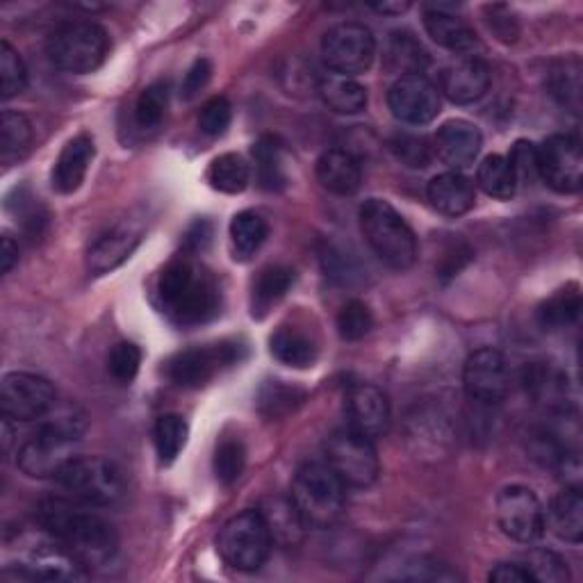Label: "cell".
<instances>
[{
	"label": "cell",
	"mask_w": 583,
	"mask_h": 583,
	"mask_svg": "<svg viewBox=\"0 0 583 583\" xmlns=\"http://www.w3.org/2000/svg\"><path fill=\"white\" fill-rule=\"evenodd\" d=\"M388 106L399 121L424 126L440 115V91L427 76H401L388 91Z\"/></svg>",
	"instance_id": "obj_17"
},
{
	"label": "cell",
	"mask_w": 583,
	"mask_h": 583,
	"mask_svg": "<svg viewBox=\"0 0 583 583\" xmlns=\"http://www.w3.org/2000/svg\"><path fill=\"white\" fill-rule=\"evenodd\" d=\"M94 153H96V147L89 134L83 132L74 137V140L62 149L53 166V176H51L53 190H57L60 194H74L87 176Z\"/></svg>",
	"instance_id": "obj_22"
},
{
	"label": "cell",
	"mask_w": 583,
	"mask_h": 583,
	"mask_svg": "<svg viewBox=\"0 0 583 583\" xmlns=\"http://www.w3.org/2000/svg\"><path fill=\"white\" fill-rule=\"evenodd\" d=\"M28 85V68L10 42H0V91L3 98L21 94Z\"/></svg>",
	"instance_id": "obj_44"
},
{
	"label": "cell",
	"mask_w": 583,
	"mask_h": 583,
	"mask_svg": "<svg viewBox=\"0 0 583 583\" xmlns=\"http://www.w3.org/2000/svg\"><path fill=\"white\" fill-rule=\"evenodd\" d=\"M245 463H247L245 444L235 438L222 440L217 454H215V474L224 486H233L237 478L242 476Z\"/></svg>",
	"instance_id": "obj_45"
},
{
	"label": "cell",
	"mask_w": 583,
	"mask_h": 583,
	"mask_svg": "<svg viewBox=\"0 0 583 583\" xmlns=\"http://www.w3.org/2000/svg\"><path fill=\"white\" fill-rule=\"evenodd\" d=\"M317 179L331 194L352 196L360 190L363 169L354 153L345 149H328L317 160Z\"/></svg>",
	"instance_id": "obj_23"
},
{
	"label": "cell",
	"mask_w": 583,
	"mask_h": 583,
	"mask_svg": "<svg viewBox=\"0 0 583 583\" xmlns=\"http://www.w3.org/2000/svg\"><path fill=\"white\" fill-rule=\"evenodd\" d=\"M550 520L552 531L565 542H581L583 538V497L579 488H565L559 493L550 506V512H544Z\"/></svg>",
	"instance_id": "obj_26"
},
{
	"label": "cell",
	"mask_w": 583,
	"mask_h": 583,
	"mask_svg": "<svg viewBox=\"0 0 583 583\" xmlns=\"http://www.w3.org/2000/svg\"><path fill=\"white\" fill-rule=\"evenodd\" d=\"M51 415L19 450V467L32 478H57L66 463L76 458V447L85 431V418L74 408H53Z\"/></svg>",
	"instance_id": "obj_3"
},
{
	"label": "cell",
	"mask_w": 583,
	"mask_h": 583,
	"mask_svg": "<svg viewBox=\"0 0 583 583\" xmlns=\"http://www.w3.org/2000/svg\"><path fill=\"white\" fill-rule=\"evenodd\" d=\"M273 547L271 529L260 510H242L228 520L217 538V550L222 559L242 572L260 570Z\"/></svg>",
	"instance_id": "obj_7"
},
{
	"label": "cell",
	"mask_w": 583,
	"mask_h": 583,
	"mask_svg": "<svg viewBox=\"0 0 583 583\" xmlns=\"http://www.w3.org/2000/svg\"><path fill=\"white\" fill-rule=\"evenodd\" d=\"M169 108V87L164 83L149 85L134 106V121L144 132L158 130L166 117Z\"/></svg>",
	"instance_id": "obj_40"
},
{
	"label": "cell",
	"mask_w": 583,
	"mask_h": 583,
	"mask_svg": "<svg viewBox=\"0 0 583 583\" xmlns=\"http://www.w3.org/2000/svg\"><path fill=\"white\" fill-rule=\"evenodd\" d=\"M522 565L527 568L531 579L540 581V583H563V581H570L568 563L559 554H554L550 550H533V552H529Z\"/></svg>",
	"instance_id": "obj_46"
},
{
	"label": "cell",
	"mask_w": 583,
	"mask_h": 583,
	"mask_svg": "<svg viewBox=\"0 0 583 583\" xmlns=\"http://www.w3.org/2000/svg\"><path fill=\"white\" fill-rule=\"evenodd\" d=\"M32 144V126L21 112L6 110L0 117V155L10 164L21 160Z\"/></svg>",
	"instance_id": "obj_36"
},
{
	"label": "cell",
	"mask_w": 583,
	"mask_h": 583,
	"mask_svg": "<svg viewBox=\"0 0 583 583\" xmlns=\"http://www.w3.org/2000/svg\"><path fill=\"white\" fill-rule=\"evenodd\" d=\"M440 89L452 102L469 106V102L484 98L490 89V68L484 60L465 57L444 68L440 76Z\"/></svg>",
	"instance_id": "obj_21"
},
{
	"label": "cell",
	"mask_w": 583,
	"mask_h": 583,
	"mask_svg": "<svg viewBox=\"0 0 583 583\" xmlns=\"http://www.w3.org/2000/svg\"><path fill=\"white\" fill-rule=\"evenodd\" d=\"M253 160L258 169V181L264 190L277 192L285 187V166H283V151L281 144L273 137H262L253 147Z\"/></svg>",
	"instance_id": "obj_37"
},
{
	"label": "cell",
	"mask_w": 583,
	"mask_h": 583,
	"mask_svg": "<svg viewBox=\"0 0 583 583\" xmlns=\"http://www.w3.org/2000/svg\"><path fill=\"white\" fill-rule=\"evenodd\" d=\"M262 516L271 529V536H273V542L281 540V542H299L301 536H303V520L299 518L296 508L292 506L290 499H271L262 510Z\"/></svg>",
	"instance_id": "obj_38"
},
{
	"label": "cell",
	"mask_w": 583,
	"mask_h": 583,
	"mask_svg": "<svg viewBox=\"0 0 583 583\" xmlns=\"http://www.w3.org/2000/svg\"><path fill=\"white\" fill-rule=\"evenodd\" d=\"M581 313V294L576 288H565L559 290L554 296L547 299L538 307V324L544 331H559L565 326H572L579 320Z\"/></svg>",
	"instance_id": "obj_34"
},
{
	"label": "cell",
	"mask_w": 583,
	"mask_h": 583,
	"mask_svg": "<svg viewBox=\"0 0 583 583\" xmlns=\"http://www.w3.org/2000/svg\"><path fill=\"white\" fill-rule=\"evenodd\" d=\"M245 354L247 349L233 339L217 342V345L210 347H194L171 358L166 365V374L181 388H203L222 369L242 363Z\"/></svg>",
	"instance_id": "obj_11"
},
{
	"label": "cell",
	"mask_w": 583,
	"mask_h": 583,
	"mask_svg": "<svg viewBox=\"0 0 583 583\" xmlns=\"http://www.w3.org/2000/svg\"><path fill=\"white\" fill-rule=\"evenodd\" d=\"M249 162L237 153H224L213 160L208 169V183L224 194H239L249 187Z\"/></svg>",
	"instance_id": "obj_33"
},
{
	"label": "cell",
	"mask_w": 583,
	"mask_h": 583,
	"mask_svg": "<svg viewBox=\"0 0 583 583\" xmlns=\"http://www.w3.org/2000/svg\"><path fill=\"white\" fill-rule=\"evenodd\" d=\"M512 174H516L518 183H531L538 179V147L533 142L520 140L516 147L510 149V155L506 158Z\"/></svg>",
	"instance_id": "obj_50"
},
{
	"label": "cell",
	"mask_w": 583,
	"mask_h": 583,
	"mask_svg": "<svg viewBox=\"0 0 583 583\" xmlns=\"http://www.w3.org/2000/svg\"><path fill=\"white\" fill-rule=\"evenodd\" d=\"M538 176L554 192L574 194L583 183V153L574 134H552L538 147Z\"/></svg>",
	"instance_id": "obj_13"
},
{
	"label": "cell",
	"mask_w": 583,
	"mask_h": 583,
	"mask_svg": "<svg viewBox=\"0 0 583 583\" xmlns=\"http://www.w3.org/2000/svg\"><path fill=\"white\" fill-rule=\"evenodd\" d=\"M294 285V271L283 264H269L264 267L258 279L253 281L251 292V307L253 317L267 315L273 305H277Z\"/></svg>",
	"instance_id": "obj_27"
},
{
	"label": "cell",
	"mask_w": 583,
	"mask_h": 583,
	"mask_svg": "<svg viewBox=\"0 0 583 583\" xmlns=\"http://www.w3.org/2000/svg\"><path fill=\"white\" fill-rule=\"evenodd\" d=\"M269 226L262 215L253 210L237 213L230 222V245L235 260H251L267 242Z\"/></svg>",
	"instance_id": "obj_31"
},
{
	"label": "cell",
	"mask_w": 583,
	"mask_h": 583,
	"mask_svg": "<svg viewBox=\"0 0 583 583\" xmlns=\"http://www.w3.org/2000/svg\"><path fill=\"white\" fill-rule=\"evenodd\" d=\"M210 242H213V226L208 222H196L185 235V247L194 253L208 249Z\"/></svg>",
	"instance_id": "obj_53"
},
{
	"label": "cell",
	"mask_w": 583,
	"mask_h": 583,
	"mask_svg": "<svg viewBox=\"0 0 583 583\" xmlns=\"http://www.w3.org/2000/svg\"><path fill=\"white\" fill-rule=\"evenodd\" d=\"M347 420L352 431L369 440L386 435L392 422V410L386 392L369 384L352 386L347 392Z\"/></svg>",
	"instance_id": "obj_18"
},
{
	"label": "cell",
	"mask_w": 583,
	"mask_h": 583,
	"mask_svg": "<svg viewBox=\"0 0 583 583\" xmlns=\"http://www.w3.org/2000/svg\"><path fill=\"white\" fill-rule=\"evenodd\" d=\"M376 40L365 23L345 21L333 25L322 40V57L331 74L360 76L371 66Z\"/></svg>",
	"instance_id": "obj_10"
},
{
	"label": "cell",
	"mask_w": 583,
	"mask_h": 583,
	"mask_svg": "<svg viewBox=\"0 0 583 583\" xmlns=\"http://www.w3.org/2000/svg\"><path fill=\"white\" fill-rule=\"evenodd\" d=\"M303 390L294 386H285L281 381H269L258 397V406L262 410V415L269 420H281L290 415L292 410L303 401Z\"/></svg>",
	"instance_id": "obj_41"
},
{
	"label": "cell",
	"mask_w": 583,
	"mask_h": 583,
	"mask_svg": "<svg viewBox=\"0 0 583 583\" xmlns=\"http://www.w3.org/2000/svg\"><path fill=\"white\" fill-rule=\"evenodd\" d=\"M522 384L527 395L540 403H561L568 395L563 374L550 363H529L522 371Z\"/></svg>",
	"instance_id": "obj_32"
},
{
	"label": "cell",
	"mask_w": 583,
	"mask_h": 583,
	"mask_svg": "<svg viewBox=\"0 0 583 583\" xmlns=\"http://www.w3.org/2000/svg\"><path fill=\"white\" fill-rule=\"evenodd\" d=\"M142 365V352L132 342H119L108 358V369L119 384H130Z\"/></svg>",
	"instance_id": "obj_48"
},
{
	"label": "cell",
	"mask_w": 583,
	"mask_h": 583,
	"mask_svg": "<svg viewBox=\"0 0 583 583\" xmlns=\"http://www.w3.org/2000/svg\"><path fill=\"white\" fill-rule=\"evenodd\" d=\"M427 196L433 208L444 217H461L474 208L476 192L467 176L458 171H447V174L435 176L429 187Z\"/></svg>",
	"instance_id": "obj_24"
},
{
	"label": "cell",
	"mask_w": 583,
	"mask_h": 583,
	"mask_svg": "<svg viewBox=\"0 0 583 583\" xmlns=\"http://www.w3.org/2000/svg\"><path fill=\"white\" fill-rule=\"evenodd\" d=\"M290 501L305 529H328L347 506V486L326 463H305L296 469Z\"/></svg>",
	"instance_id": "obj_4"
},
{
	"label": "cell",
	"mask_w": 583,
	"mask_h": 583,
	"mask_svg": "<svg viewBox=\"0 0 583 583\" xmlns=\"http://www.w3.org/2000/svg\"><path fill=\"white\" fill-rule=\"evenodd\" d=\"M62 488L87 506H112L123 497L121 469L100 456H76L60 472Z\"/></svg>",
	"instance_id": "obj_8"
},
{
	"label": "cell",
	"mask_w": 583,
	"mask_h": 583,
	"mask_svg": "<svg viewBox=\"0 0 583 583\" xmlns=\"http://www.w3.org/2000/svg\"><path fill=\"white\" fill-rule=\"evenodd\" d=\"M497 522L508 538L533 542L542 536L547 518L540 499L531 488L508 486L497 497Z\"/></svg>",
	"instance_id": "obj_16"
},
{
	"label": "cell",
	"mask_w": 583,
	"mask_h": 583,
	"mask_svg": "<svg viewBox=\"0 0 583 583\" xmlns=\"http://www.w3.org/2000/svg\"><path fill=\"white\" fill-rule=\"evenodd\" d=\"M158 299L164 315L179 326H198L222 311L217 279L194 260L171 262L158 281Z\"/></svg>",
	"instance_id": "obj_2"
},
{
	"label": "cell",
	"mask_w": 583,
	"mask_h": 583,
	"mask_svg": "<svg viewBox=\"0 0 583 583\" xmlns=\"http://www.w3.org/2000/svg\"><path fill=\"white\" fill-rule=\"evenodd\" d=\"M552 94L554 98L572 112H579L581 106V66L579 60H565L552 74Z\"/></svg>",
	"instance_id": "obj_42"
},
{
	"label": "cell",
	"mask_w": 583,
	"mask_h": 583,
	"mask_svg": "<svg viewBox=\"0 0 583 583\" xmlns=\"http://www.w3.org/2000/svg\"><path fill=\"white\" fill-rule=\"evenodd\" d=\"M386 62L392 74L401 76H422L424 68L429 66V53L424 46L415 40L413 32L401 30L392 32L386 51Z\"/></svg>",
	"instance_id": "obj_29"
},
{
	"label": "cell",
	"mask_w": 583,
	"mask_h": 583,
	"mask_svg": "<svg viewBox=\"0 0 583 583\" xmlns=\"http://www.w3.org/2000/svg\"><path fill=\"white\" fill-rule=\"evenodd\" d=\"M320 96L337 115H356L367 106V89L354 78L339 74H326L320 78Z\"/></svg>",
	"instance_id": "obj_30"
},
{
	"label": "cell",
	"mask_w": 583,
	"mask_h": 583,
	"mask_svg": "<svg viewBox=\"0 0 583 583\" xmlns=\"http://www.w3.org/2000/svg\"><path fill=\"white\" fill-rule=\"evenodd\" d=\"M463 386L469 401L478 406H499L510 390V369L497 349L474 352L463 369Z\"/></svg>",
	"instance_id": "obj_15"
},
{
	"label": "cell",
	"mask_w": 583,
	"mask_h": 583,
	"mask_svg": "<svg viewBox=\"0 0 583 583\" xmlns=\"http://www.w3.org/2000/svg\"><path fill=\"white\" fill-rule=\"evenodd\" d=\"M371 8L381 14H403L406 10H410V3H376Z\"/></svg>",
	"instance_id": "obj_55"
},
{
	"label": "cell",
	"mask_w": 583,
	"mask_h": 583,
	"mask_svg": "<svg viewBox=\"0 0 583 583\" xmlns=\"http://www.w3.org/2000/svg\"><path fill=\"white\" fill-rule=\"evenodd\" d=\"M390 151L401 164L410 169H427L433 158V147L427 137L413 132H397L390 140Z\"/></svg>",
	"instance_id": "obj_43"
},
{
	"label": "cell",
	"mask_w": 583,
	"mask_h": 583,
	"mask_svg": "<svg viewBox=\"0 0 583 583\" xmlns=\"http://www.w3.org/2000/svg\"><path fill=\"white\" fill-rule=\"evenodd\" d=\"M269 347H271L273 358L294 369L313 367V363L317 360L315 342L311 339V335L301 333L299 328H290V326L279 328L271 335Z\"/></svg>",
	"instance_id": "obj_28"
},
{
	"label": "cell",
	"mask_w": 583,
	"mask_h": 583,
	"mask_svg": "<svg viewBox=\"0 0 583 583\" xmlns=\"http://www.w3.org/2000/svg\"><path fill=\"white\" fill-rule=\"evenodd\" d=\"M46 536L32 538L23 542V550L19 552V574L28 579L42 581H76L83 579L85 568L66 552V547L53 538L48 531Z\"/></svg>",
	"instance_id": "obj_14"
},
{
	"label": "cell",
	"mask_w": 583,
	"mask_h": 583,
	"mask_svg": "<svg viewBox=\"0 0 583 583\" xmlns=\"http://www.w3.org/2000/svg\"><path fill=\"white\" fill-rule=\"evenodd\" d=\"M360 230L371 251L392 269H408L418 260V239L413 228L384 198H367L360 205Z\"/></svg>",
	"instance_id": "obj_5"
},
{
	"label": "cell",
	"mask_w": 583,
	"mask_h": 583,
	"mask_svg": "<svg viewBox=\"0 0 583 583\" xmlns=\"http://www.w3.org/2000/svg\"><path fill=\"white\" fill-rule=\"evenodd\" d=\"M142 242V228L132 224H119L94 239L87 251V269L94 277H102L117 267H121L132 251Z\"/></svg>",
	"instance_id": "obj_19"
},
{
	"label": "cell",
	"mask_w": 583,
	"mask_h": 583,
	"mask_svg": "<svg viewBox=\"0 0 583 583\" xmlns=\"http://www.w3.org/2000/svg\"><path fill=\"white\" fill-rule=\"evenodd\" d=\"M374 326V317L371 311L363 303V301H349L339 307L337 313V333L342 335V339L347 342H358L363 339Z\"/></svg>",
	"instance_id": "obj_47"
},
{
	"label": "cell",
	"mask_w": 583,
	"mask_h": 583,
	"mask_svg": "<svg viewBox=\"0 0 583 583\" xmlns=\"http://www.w3.org/2000/svg\"><path fill=\"white\" fill-rule=\"evenodd\" d=\"M424 28L438 46L454 53H469L478 42L474 30L463 19L442 10H427Z\"/></svg>",
	"instance_id": "obj_25"
},
{
	"label": "cell",
	"mask_w": 583,
	"mask_h": 583,
	"mask_svg": "<svg viewBox=\"0 0 583 583\" xmlns=\"http://www.w3.org/2000/svg\"><path fill=\"white\" fill-rule=\"evenodd\" d=\"M0 262H3V273H10L19 262V245L10 235H3V242H0Z\"/></svg>",
	"instance_id": "obj_54"
},
{
	"label": "cell",
	"mask_w": 583,
	"mask_h": 583,
	"mask_svg": "<svg viewBox=\"0 0 583 583\" xmlns=\"http://www.w3.org/2000/svg\"><path fill=\"white\" fill-rule=\"evenodd\" d=\"M484 137L474 123L465 119H452L447 123H442L435 140H433V151L435 155L452 169H465L474 164L478 151H482Z\"/></svg>",
	"instance_id": "obj_20"
},
{
	"label": "cell",
	"mask_w": 583,
	"mask_h": 583,
	"mask_svg": "<svg viewBox=\"0 0 583 583\" xmlns=\"http://www.w3.org/2000/svg\"><path fill=\"white\" fill-rule=\"evenodd\" d=\"M490 581L495 583H531V574L522 563H499L490 572Z\"/></svg>",
	"instance_id": "obj_52"
},
{
	"label": "cell",
	"mask_w": 583,
	"mask_h": 583,
	"mask_svg": "<svg viewBox=\"0 0 583 583\" xmlns=\"http://www.w3.org/2000/svg\"><path fill=\"white\" fill-rule=\"evenodd\" d=\"M110 51V37L98 23L72 21L60 25L46 44L48 60L66 74H91Z\"/></svg>",
	"instance_id": "obj_6"
},
{
	"label": "cell",
	"mask_w": 583,
	"mask_h": 583,
	"mask_svg": "<svg viewBox=\"0 0 583 583\" xmlns=\"http://www.w3.org/2000/svg\"><path fill=\"white\" fill-rule=\"evenodd\" d=\"M37 520L85 570L108 565L119 550L115 527L78 504L44 499L37 508Z\"/></svg>",
	"instance_id": "obj_1"
},
{
	"label": "cell",
	"mask_w": 583,
	"mask_h": 583,
	"mask_svg": "<svg viewBox=\"0 0 583 583\" xmlns=\"http://www.w3.org/2000/svg\"><path fill=\"white\" fill-rule=\"evenodd\" d=\"M57 403L55 388L44 376L30 371H12L0 386L3 418L14 422H32L46 418Z\"/></svg>",
	"instance_id": "obj_12"
},
{
	"label": "cell",
	"mask_w": 583,
	"mask_h": 583,
	"mask_svg": "<svg viewBox=\"0 0 583 583\" xmlns=\"http://www.w3.org/2000/svg\"><path fill=\"white\" fill-rule=\"evenodd\" d=\"M230 119H233V108L228 98L224 96H215L210 98L205 106L201 108V115H198V128L210 134V137H219L226 132V128L230 126Z\"/></svg>",
	"instance_id": "obj_49"
},
{
	"label": "cell",
	"mask_w": 583,
	"mask_h": 583,
	"mask_svg": "<svg viewBox=\"0 0 583 583\" xmlns=\"http://www.w3.org/2000/svg\"><path fill=\"white\" fill-rule=\"evenodd\" d=\"M187 433H190L187 422L181 415L169 413L158 418L153 429V442H155V452L164 465L174 463L179 454L185 450Z\"/></svg>",
	"instance_id": "obj_39"
},
{
	"label": "cell",
	"mask_w": 583,
	"mask_h": 583,
	"mask_svg": "<svg viewBox=\"0 0 583 583\" xmlns=\"http://www.w3.org/2000/svg\"><path fill=\"white\" fill-rule=\"evenodd\" d=\"M210 76H213V64L208 60H196L183 78L181 85L183 98H194L201 89H205V85L210 83Z\"/></svg>",
	"instance_id": "obj_51"
},
{
	"label": "cell",
	"mask_w": 583,
	"mask_h": 583,
	"mask_svg": "<svg viewBox=\"0 0 583 583\" xmlns=\"http://www.w3.org/2000/svg\"><path fill=\"white\" fill-rule=\"evenodd\" d=\"M476 181L488 196L499 201L512 198L518 190V179L512 174V169L504 155H488L478 164Z\"/></svg>",
	"instance_id": "obj_35"
},
{
	"label": "cell",
	"mask_w": 583,
	"mask_h": 583,
	"mask_svg": "<svg viewBox=\"0 0 583 583\" xmlns=\"http://www.w3.org/2000/svg\"><path fill=\"white\" fill-rule=\"evenodd\" d=\"M326 465L339 476L347 488H367L379 478V456L374 450V440L347 429L328 435L324 444Z\"/></svg>",
	"instance_id": "obj_9"
}]
</instances>
